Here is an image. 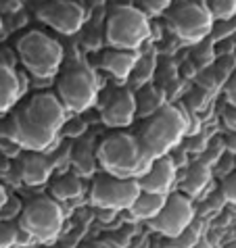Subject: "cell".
Masks as SVG:
<instances>
[{
    "label": "cell",
    "mask_w": 236,
    "mask_h": 248,
    "mask_svg": "<svg viewBox=\"0 0 236 248\" xmlns=\"http://www.w3.org/2000/svg\"><path fill=\"white\" fill-rule=\"evenodd\" d=\"M19 63L34 81H52L63 65V46L44 31L32 30L15 44Z\"/></svg>",
    "instance_id": "obj_4"
},
{
    "label": "cell",
    "mask_w": 236,
    "mask_h": 248,
    "mask_svg": "<svg viewBox=\"0 0 236 248\" xmlns=\"http://www.w3.org/2000/svg\"><path fill=\"white\" fill-rule=\"evenodd\" d=\"M86 121L82 119L80 115H73V117H67V121L63 123V127H61V136L65 138H82L86 134Z\"/></svg>",
    "instance_id": "obj_31"
},
{
    "label": "cell",
    "mask_w": 236,
    "mask_h": 248,
    "mask_svg": "<svg viewBox=\"0 0 236 248\" xmlns=\"http://www.w3.org/2000/svg\"><path fill=\"white\" fill-rule=\"evenodd\" d=\"M54 158H51L46 153H27L21 161V180L27 186H44L51 182L54 171Z\"/></svg>",
    "instance_id": "obj_17"
},
{
    "label": "cell",
    "mask_w": 236,
    "mask_h": 248,
    "mask_svg": "<svg viewBox=\"0 0 236 248\" xmlns=\"http://www.w3.org/2000/svg\"><path fill=\"white\" fill-rule=\"evenodd\" d=\"M194 248H211L209 244H207V242H199L197 246H194Z\"/></svg>",
    "instance_id": "obj_48"
},
{
    "label": "cell",
    "mask_w": 236,
    "mask_h": 248,
    "mask_svg": "<svg viewBox=\"0 0 236 248\" xmlns=\"http://www.w3.org/2000/svg\"><path fill=\"white\" fill-rule=\"evenodd\" d=\"M157 67H159V61H157V52L155 50H140L138 54V61L134 69H132L130 78H128V88L132 92L138 90V88L147 86V84H152V79H155L157 75Z\"/></svg>",
    "instance_id": "obj_19"
},
{
    "label": "cell",
    "mask_w": 236,
    "mask_h": 248,
    "mask_svg": "<svg viewBox=\"0 0 236 248\" xmlns=\"http://www.w3.org/2000/svg\"><path fill=\"white\" fill-rule=\"evenodd\" d=\"M234 69H236V54H226V57H218L213 61L211 71L215 73V78L219 79L221 90H224L226 81L230 79V75L234 73Z\"/></svg>",
    "instance_id": "obj_25"
},
{
    "label": "cell",
    "mask_w": 236,
    "mask_h": 248,
    "mask_svg": "<svg viewBox=\"0 0 236 248\" xmlns=\"http://www.w3.org/2000/svg\"><path fill=\"white\" fill-rule=\"evenodd\" d=\"M17 225L13 221H0V248H15Z\"/></svg>",
    "instance_id": "obj_33"
},
{
    "label": "cell",
    "mask_w": 236,
    "mask_h": 248,
    "mask_svg": "<svg viewBox=\"0 0 236 248\" xmlns=\"http://www.w3.org/2000/svg\"><path fill=\"white\" fill-rule=\"evenodd\" d=\"M27 73L0 63V115L11 113L27 92Z\"/></svg>",
    "instance_id": "obj_14"
},
{
    "label": "cell",
    "mask_w": 236,
    "mask_h": 248,
    "mask_svg": "<svg viewBox=\"0 0 236 248\" xmlns=\"http://www.w3.org/2000/svg\"><path fill=\"white\" fill-rule=\"evenodd\" d=\"M0 63H2V65H9V67H17V63H19L17 52L9 50V48H2V50H0Z\"/></svg>",
    "instance_id": "obj_44"
},
{
    "label": "cell",
    "mask_w": 236,
    "mask_h": 248,
    "mask_svg": "<svg viewBox=\"0 0 236 248\" xmlns=\"http://www.w3.org/2000/svg\"><path fill=\"white\" fill-rule=\"evenodd\" d=\"M224 248H236V240H234V242H230V244H226Z\"/></svg>",
    "instance_id": "obj_50"
},
{
    "label": "cell",
    "mask_w": 236,
    "mask_h": 248,
    "mask_svg": "<svg viewBox=\"0 0 236 248\" xmlns=\"http://www.w3.org/2000/svg\"><path fill=\"white\" fill-rule=\"evenodd\" d=\"M201 223H190L182 233L171 238V248H194L201 242Z\"/></svg>",
    "instance_id": "obj_27"
},
{
    "label": "cell",
    "mask_w": 236,
    "mask_h": 248,
    "mask_svg": "<svg viewBox=\"0 0 236 248\" xmlns=\"http://www.w3.org/2000/svg\"><path fill=\"white\" fill-rule=\"evenodd\" d=\"M171 4H173V0H138V9H140L149 19L151 17H163Z\"/></svg>",
    "instance_id": "obj_30"
},
{
    "label": "cell",
    "mask_w": 236,
    "mask_h": 248,
    "mask_svg": "<svg viewBox=\"0 0 236 248\" xmlns=\"http://www.w3.org/2000/svg\"><path fill=\"white\" fill-rule=\"evenodd\" d=\"M21 211H23V202L17 196H9L4 206L0 209V221H15L21 215Z\"/></svg>",
    "instance_id": "obj_32"
},
{
    "label": "cell",
    "mask_w": 236,
    "mask_h": 248,
    "mask_svg": "<svg viewBox=\"0 0 236 248\" xmlns=\"http://www.w3.org/2000/svg\"><path fill=\"white\" fill-rule=\"evenodd\" d=\"M82 192H84V184H82V177L78 173H65L51 184V196L57 202L75 201L82 196Z\"/></svg>",
    "instance_id": "obj_21"
},
{
    "label": "cell",
    "mask_w": 236,
    "mask_h": 248,
    "mask_svg": "<svg viewBox=\"0 0 236 248\" xmlns=\"http://www.w3.org/2000/svg\"><path fill=\"white\" fill-rule=\"evenodd\" d=\"M219 192L224 194V198H226V202H228V204L236 206V171H232L230 175L221 180V188H219Z\"/></svg>",
    "instance_id": "obj_36"
},
{
    "label": "cell",
    "mask_w": 236,
    "mask_h": 248,
    "mask_svg": "<svg viewBox=\"0 0 236 248\" xmlns=\"http://www.w3.org/2000/svg\"><path fill=\"white\" fill-rule=\"evenodd\" d=\"M165 198H168V196L149 194V192H142L140 190L138 198L132 202V206H130L126 213H128L132 219H136V221H152V219L159 215V211L163 209Z\"/></svg>",
    "instance_id": "obj_20"
},
{
    "label": "cell",
    "mask_w": 236,
    "mask_h": 248,
    "mask_svg": "<svg viewBox=\"0 0 236 248\" xmlns=\"http://www.w3.org/2000/svg\"><path fill=\"white\" fill-rule=\"evenodd\" d=\"M218 59V54H215V46L209 38L203 40V42L194 44L192 46V52H190V63L197 67V71H201V69H207L213 65V61Z\"/></svg>",
    "instance_id": "obj_23"
},
{
    "label": "cell",
    "mask_w": 236,
    "mask_h": 248,
    "mask_svg": "<svg viewBox=\"0 0 236 248\" xmlns=\"http://www.w3.org/2000/svg\"><path fill=\"white\" fill-rule=\"evenodd\" d=\"M138 194H140L138 180H121V177L101 173L94 177L90 188V204L94 209L121 213L130 209Z\"/></svg>",
    "instance_id": "obj_9"
},
{
    "label": "cell",
    "mask_w": 236,
    "mask_h": 248,
    "mask_svg": "<svg viewBox=\"0 0 236 248\" xmlns=\"http://www.w3.org/2000/svg\"><path fill=\"white\" fill-rule=\"evenodd\" d=\"M138 54H140V50H117V48H109V50L101 54L99 69L105 71L115 84L123 86V84H128V78L138 61Z\"/></svg>",
    "instance_id": "obj_15"
},
{
    "label": "cell",
    "mask_w": 236,
    "mask_h": 248,
    "mask_svg": "<svg viewBox=\"0 0 236 248\" xmlns=\"http://www.w3.org/2000/svg\"><path fill=\"white\" fill-rule=\"evenodd\" d=\"M107 44L117 50H142L152 36L151 19L134 4H123L107 19Z\"/></svg>",
    "instance_id": "obj_6"
},
{
    "label": "cell",
    "mask_w": 236,
    "mask_h": 248,
    "mask_svg": "<svg viewBox=\"0 0 236 248\" xmlns=\"http://www.w3.org/2000/svg\"><path fill=\"white\" fill-rule=\"evenodd\" d=\"M228 38H236V15L230 19H224V21H213L211 27V33H209V40L215 42H221V40H228Z\"/></svg>",
    "instance_id": "obj_28"
},
{
    "label": "cell",
    "mask_w": 236,
    "mask_h": 248,
    "mask_svg": "<svg viewBox=\"0 0 236 248\" xmlns=\"http://www.w3.org/2000/svg\"><path fill=\"white\" fill-rule=\"evenodd\" d=\"M221 142H224L226 153L236 156V132H226V136L221 138Z\"/></svg>",
    "instance_id": "obj_45"
},
{
    "label": "cell",
    "mask_w": 236,
    "mask_h": 248,
    "mask_svg": "<svg viewBox=\"0 0 236 248\" xmlns=\"http://www.w3.org/2000/svg\"><path fill=\"white\" fill-rule=\"evenodd\" d=\"M186 107L182 102H168L161 111L144 119L136 140L140 144L144 156L149 161H157L168 156L186 138Z\"/></svg>",
    "instance_id": "obj_2"
},
{
    "label": "cell",
    "mask_w": 236,
    "mask_h": 248,
    "mask_svg": "<svg viewBox=\"0 0 236 248\" xmlns=\"http://www.w3.org/2000/svg\"><path fill=\"white\" fill-rule=\"evenodd\" d=\"M63 221L65 213L61 202H57L52 196H36L23 204L17 225L30 232L38 244H52L59 238Z\"/></svg>",
    "instance_id": "obj_8"
},
{
    "label": "cell",
    "mask_w": 236,
    "mask_h": 248,
    "mask_svg": "<svg viewBox=\"0 0 236 248\" xmlns=\"http://www.w3.org/2000/svg\"><path fill=\"white\" fill-rule=\"evenodd\" d=\"M215 54L218 57H226V54H236V38H228L221 42H215Z\"/></svg>",
    "instance_id": "obj_41"
},
{
    "label": "cell",
    "mask_w": 236,
    "mask_h": 248,
    "mask_svg": "<svg viewBox=\"0 0 236 248\" xmlns=\"http://www.w3.org/2000/svg\"><path fill=\"white\" fill-rule=\"evenodd\" d=\"M92 248H123V246L113 242V240H101V242H96Z\"/></svg>",
    "instance_id": "obj_46"
},
{
    "label": "cell",
    "mask_w": 236,
    "mask_h": 248,
    "mask_svg": "<svg viewBox=\"0 0 236 248\" xmlns=\"http://www.w3.org/2000/svg\"><path fill=\"white\" fill-rule=\"evenodd\" d=\"M224 96H226V102H228V105H234V107H236V69H234V73L230 75V79L226 81V86H224Z\"/></svg>",
    "instance_id": "obj_42"
},
{
    "label": "cell",
    "mask_w": 236,
    "mask_h": 248,
    "mask_svg": "<svg viewBox=\"0 0 236 248\" xmlns=\"http://www.w3.org/2000/svg\"><path fill=\"white\" fill-rule=\"evenodd\" d=\"M163 17L168 30L188 46L207 40L213 27V17L207 4L197 0H173Z\"/></svg>",
    "instance_id": "obj_7"
},
{
    "label": "cell",
    "mask_w": 236,
    "mask_h": 248,
    "mask_svg": "<svg viewBox=\"0 0 236 248\" xmlns=\"http://www.w3.org/2000/svg\"><path fill=\"white\" fill-rule=\"evenodd\" d=\"M134 98H136V117H140V119H149L151 115L161 111L169 102L159 84H147L138 88V90H134Z\"/></svg>",
    "instance_id": "obj_18"
},
{
    "label": "cell",
    "mask_w": 236,
    "mask_h": 248,
    "mask_svg": "<svg viewBox=\"0 0 236 248\" xmlns=\"http://www.w3.org/2000/svg\"><path fill=\"white\" fill-rule=\"evenodd\" d=\"M221 123H224L226 132H236V107L234 105H224L221 108Z\"/></svg>",
    "instance_id": "obj_37"
},
{
    "label": "cell",
    "mask_w": 236,
    "mask_h": 248,
    "mask_svg": "<svg viewBox=\"0 0 236 248\" xmlns=\"http://www.w3.org/2000/svg\"><path fill=\"white\" fill-rule=\"evenodd\" d=\"M36 17L40 23L52 27L54 31L71 36L86 23V9L75 0H46L38 6Z\"/></svg>",
    "instance_id": "obj_10"
},
{
    "label": "cell",
    "mask_w": 236,
    "mask_h": 248,
    "mask_svg": "<svg viewBox=\"0 0 236 248\" xmlns=\"http://www.w3.org/2000/svg\"><path fill=\"white\" fill-rule=\"evenodd\" d=\"M101 111V121L107 127L126 129L136 119V98L134 92L128 86H121L117 90L105 94V98L96 102Z\"/></svg>",
    "instance_id": "obj_12"
},
{
    "label": "cell",
    "mask_w": 236,
    "mask_h": 248,
    "mask_svg": "<svg viewBox=\"0 0 236 248\" xmlns=\"http://www.w3.org/2000/svg\"><path fill=\"white\" fill-rule=\"evenodd\" d=\"M21 11V0H0V15H15Z\"/></svg>",
    "instance_id": "obj_43"
},
{
    "label": "cell",
    "mask_w": 236,
    "mask_h": 248,
    "mask_svg": "<svg viewBox=\"0 0 236 248\" xmlns=\"http://www.w3.org/2000/svg\"><path fill=\"white\" fill-rule=\"evenodd\" d=\"M101 96V84L88 65L73 63L69 65L57 79V98L67 113L82 115L96 107Z\"/></svg>",
    "instance_id": "obj_5"
},
{
    "label": "cell",
    "mask_w": 236,
    "mask_h": 248,
    "mask_svg": "<svg viewBox=\"0 0 236 248\" xmlns=\"http://www.w3.org/2000/svg\"><path fill=\"white\" fill-rule=\"evenodd\" d=\"M192 221H194V202L188 196H184L182 192L173 190L171 194L165 198V204H163V209L159 211V215L149 223L157 233H161V236L171 240V238H176L178 233H182Z\"/></svg>",
    "instance_id": "obj_11"
},
{
    "label": "cell",
    "mask_w": 236,
    "mask_h": 248,
    "mask_svg": "<svg viewBox=\"0 0 236 248\" xmlns=\"http://www.w3.org/2000/svg\"><path fill=\"white\" fill-rule=\"evenodd\" d=\"M71 163L75 167V173L80 177H92L96 173V167H99V163H96V148L92 146V142L90 140L80 142L71 153Z\"/></svg>",
    "instance_id": "obj_22"
},
{
    "label": "cell",
    "mask_w": 236,
    "mask_h": 248,
    "mask_svg": "<svg viewBox=\"0 0 236 248\" xmlns=\"http://www.w3.org/2000/svg\"><path fill=\"white\" fill-rule=\"evenodd\" d=\"M224 155H226L224 142H221V138H215V140H209V144L205 146V150L199 155V156H201L199 163H203V165H207V167L213 169V165L218 163Z\"/></svg>",
    "instance_id": "obj_29"
},
{
    "label": "cell",
    "mask_w": 236,
    "mask_h": 248,
    "mask_svg": "<svg viewBox=\"0 0 236 248\" xmlns=\"http://www.w3.org/2000/svg\"><path fill=\"white\" fill-rule=\"evenodd\" d=\"M211 171H213V175H219L221 180H224V177H228V175L232 173V171H236V156L226 153L218 163L213 165Z\"/></svg>",
    "instance_id": "obj_34"
},
{
    "label": "cell",
    "mask_w": 236,
    "mask_h": 248,
    "mask_svg": "<svg viewBox=\"0 0 236 248\" xmlns=\"http://www.w3.org/2000/svg\"><path fill=\"white\" fill-rule=\"evenodd\" d=\"M2 30H4V21H2V15H0V33H2Z\"/></svg>",
    "instance_id": "obj_49"
},
{
    "label": "cell",
    "mask_w": 236,
    "mask_h": 248,
    "mask_svg": "<svg viewBox=\"0 0 236 248\" xmlns=\"http://www.w3.org/2000/svg\"><path fill=\"white\" fill-rule=\"evenodd\" d=\"M96 163L102 173L121 180H138L152 165L144 156L136 136L128 132H117L102 138V142L96 146Z\"/></svg>",
    "instance_id": "obj_3"
},
{
    "label": "cell",
    "mask_w": 236,
    "mask_h": 248,
    "mask_svg": "<svg viewBox=\"0 0 236 248\" xmlns=\"http://www.w3.org/2000/svg\"><path fill=\"white\" fill-rule=\"evenodd\" d=\"M169 158L173 161V165L178 167V171H180V169H186V167L190 165V161H188V150H186L182 144L171 150V153H169Z\"/></svg>",
    "instance_id": "obj_38"
},
{
    "label": "cell",
    "mask_w": 236,
    "mask_h": 248,
    "mask_svg": "<svg viewBox=\"0 0 236 248\" xmlns=\"http://www.w3.org/2000/svg\"><path fill=\"white\" fill-rule=\"evenodd\" d=\"M211 96L213 94H209L207 90H203V88H199V86H192L188 92H186L184 96H182V105L188 108V111H192V113H203L207 107H209V102H211Z\"/></svg>",
    "instance_id": "obj_24"
},
{
    "label": "cell",
    "mask_w": 236,
    "mask_h": 248,
    "mask_svg": "<svg viewBox=\"0 0 236 248\" xmlns=\"http://www.w3.org/2000/svg\"><path fill=\"white\" fill-rule=\"evenodd\" d=\"M211 177H213L211 167L194 161L184 169L182 175H178L176 188H178V192H182L184 196H188L190 201H194V198H201L205 194V190L209 188V184H211Z\"/></svg>",
    "instance_id": "obj_16"
},
{
    "label": "cell",
    "mask_w": 236,
    "mask_h": 248,
    "mask_svg": "<svg viewBox=\"0 0 236 248\" xmlns=\"http://www.w3.org/2000/svg\"><path fill=\"white\" fill-rule=\"evenodd\" d=\"M38 242L34 240V236L30 232H25L21 225H17V238H15V248H32Z\"/></svg>",
    "instance_id": "obj_40"
},
{
    "label": "cell",
    "mask_w": 236,
    "mask_h": 248,
    "mask_svg": "<svg viewBox=\"0 0 236 248\" xmlns=\"http://www.w3.org/2000/svg\"><path fill=\"white\" fill-rule=\"evenodd\" d=\"M211 138L203 134V132H199V134H194V136H188V140L182 142V146L188 150V153H194V155H201L205 150V146L209 144Z\"/></svg>",
    "instance_id": "obj_35"
},
{
    "label": "cell",
    "mask_w": 236,
    "mask_h": 248,
    "mask_svg": "<svg viewBox=\"0 0 236 248\" xmlns=\"http://www.w3.org/2000/svg\"><path fill=\"white\" fill-rule=\"evenodd\" d=\"M21 146L15 142V140H9V138H0V153H2V156L6 158H15L21 155Z\"/></svg>",
    "instance_id": "obj_39"
},
{
    "label": "cell",
    "mask_w": 236,
    "mask_h": 248,
    "mask_svg": "<svg viewBox=\"0 0 236 248\" xmlns=\"http://www.w3.org/2000/svg\"><path fill=\"white\" fill-rule=\"evenodd\" d=\"M207 9H209L213 21H224L236 15V0H207Z\"/></svg>",
    "instance_id": "obj_26"
},
{
    "label": "cell",
    "mask_w": 236,
    "mask_h": 248,
    "mask_svg": "<svg viewBox=\"0 0 236 248\" xmlns=\"http://www.w3.org/2000/svg\"><path fill=\"white\" fill-rule=\"evenodd\" d=\"M67 111L52 92H38L9 117V136L25 153H51L59 146Z\"/></svg>",
    "instance_id": "obj_1"
},
{
    "label": "cell",
    "mask_w": 236,
    "mask_h": 248,
    "mask_svg": "<svg viewBox=\"0 0 236 248\" xmlns=\"http://www.w3.org/2000/svg\"><path fill=\"white\" fill-rule=\"evenodd\" d=\"M6 198H9V192H6V188H4L2 184H0V209H2V206H4Z\"/></svg>",
    "instance_id": "obj_47"
},
{
    "label": "cell",
    "mask_w": 236,
    "mask_h": 248,
    "mask_svg": "<svg viewBox=\"0 0 236 248\" xmlns=\"http://www.w3.org/2000/svg\"><path fill=\"white\" fill-rule=\"evenodd\" d=\"M178 175L180 171L168 155L152 161V165L147 169V173L138 177V186H140L142 192H149V194L169 196L178 186Z\"/></svg>",
    "instance_id": "obj_13"
}]
</instances>
